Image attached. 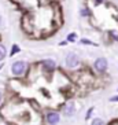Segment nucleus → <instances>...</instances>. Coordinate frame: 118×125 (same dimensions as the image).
<instances>
[{"label": "nucleus", "mask_w": 118, "mask_h": 125, "mask_svg": "<svg viewBox=\"0 0 118 125\" xmlns=\"http://www.w3.org/2000/svg\"><path fill=\"white\" fill-rule=\"evenodd\" d=\"M102 1H103V0H96V3H98V4H100Z\"/></svg>", "instance_id": "nucleus-14"}, {"label": "nucleus", "mask_w": 118, "mask_h": 125, "mask_svg": "<svg viewBox=\"0 0 118 125\" xmlns=\"http://www.w3.org/2000/svg\"><path fill=\"white\" fill-rule=\"evenodd\" d=\"M92 111H93V109H89V110H88V114H87V120H88V118L91 117V114H92Z\"/></svg>", "instance_id": "nucleus-11"}, {"label": "nucleus", "mask_w": 118, "mask_h": 125, "mask_svg": "<svg viewBox=\"0 0 118 125\" xmlns=\"http://www.w3.org/2000/svg\"><path fill=\"white\" fill-rule=\"evenodd\" d=\"M111 100H113V102H118V96H114V98H111Z\"/></svg>", "instance_id": "nucleus-13"}, {"label": "nucleus", "mask_w": 118, "mask_h": 125, "mask_svg": "<svg viewBox=\"0 0 118 125\" xmlns=\"http://www.w3.org/2000/svg\"><path fill=\"white\" fill-rule=\"evenodd\" d=\"M47 121L48 124L51 125H55L59 122V114L58 113H48L47 114Z\"/></svg>", "instance_id": "nucleus-4"}, {"label": "nucleus", "mask_w": 118, "mask_h": 125, "mask_svg": "<svg viewBox=\"0 0 118 125\" xmlns=\"http://www.w3.org/2000/svg\"><path fill=\"white\" fill-rule=\"evenodd\" d=\"M76 40H77V34H76V33L67 34V41H71V43H74Z\"/></svg>", "instance_id": "nucleus-7"}, {"label": "nucleus", "mask_w": 118, "mask_h": 125, "mask_svg": "<svg viewBox=\"0 0 118 125\" xmlns=\"http://www.w3.org/2000/svg\"><path fill=\"white\" fill-rule=\"evenodd\" d=\"M17 52H19V47H18V45H12V50H11V55H15Z\"/></svg>", "instance_id": "nucleus-10"}, {"label": "nucleus", "mask_w": 118, "mask_h": 125, "mask_svg": "<svg viewBox=\"0 0 118 125\" xmlns=\"http://www.w3.org/2000/svg\"><path fill=\"white\" fill-rule=\"evenodd\" d=\"M43 65H44V67L48 69V70H54L55 69V62L51 61V59H45L44 62H43Z\"/></svg>", "instance_id": "nucleus-5"}, {"label": "nucleus", "mask_w": 118, "mask_h": 125, "mask_svg": "<svg viewBox=\"0 0 118 125\" xmlns=\"http://www.w3.org/2000/svg\"><path fill=\"white\" fill-rule=\"evenodd\" d=\"M78 63H80V59L76 54H67L66 56V66L69 69H74V67L78 66Z\"/></svg>", "instance_id": "nucleus-1"}, {"label": "nucleus", "mask_w": 118, "mask_h": 125, "mask_svg": "<svg viewBox=\"0 0 118 125\" xmlns=\"http://www.w3.org/2000/svg\"><path fill=\"white\" fill-rule=\"evenodd\" d=\"M0 100H1V94H0Z\"/></svg>", "instance_id": "nucleus-16"}, {"label": "nucleus", "mask_w": 118, "mask_h": 125, "mask_svg": "<svg viewBox=\"0 0 118 125\" xmlns=\"http://www.w3.org/2000/svg\"><path fill=\"white\" fill-rule=\"evenodd\" d=\"M74 110H76V109H74L73 103H67V106L65 107V114H66V115H73Z\"/></svg>", "instance_id": "nucleus-6"}, {"label": "nucleus", "mask_w": 118, "mask_h": 125, "mask_svg": "<svg viewBox=\"0 0 118 125\" xmlns=\"http://www.w3.org/2000/svg\"><path fill=\"white\" fill-rule=\"evenodd\" d=\"M81 14L84 15V17H87V15H88V11H87V10H82V11H81Z\"/></svg>", "instance_id": "nucleus-12"}, {"label": "nucleus", "mask_w": 118, "mask_h": 125, "mask_svg": "<svg viewBox=\"0 0 118 125\" xmlns=\"http://www.w3.org/2000/svg\"><path fill=\"white\" fill-rule=\"evenodd\" d=\"M4 56H6V48L3 45H0V61H3Z\"/></svg>", "instance_id": "nucleus-8"}, {"label": "nucleus", "mask_w": 118, "mask_h": 125, "mask_svg": "<svg viewBox=\"0 0 118 125\" xmlns=\"http://www.w3.org/2000/svg\"><path fill=\"white\" fill-rule=\"evenodd\" d=\"M95 69L98 72H104L107 69V61L104 58H98L95 61Z\"/></svg>", "instance_id": "nucleus-3"}, {"label": "nucleus", "mask_w": 118, "mask_h": 125, "mask_svg": "<svg viewBox=\"0 0 118 125\" xmlns=\"http://www.w3.org/2000/svg\"><path fill=\"white\" fill-rule=\"evenodd\" d=\"M26 70V63L25 62H15L12 65V74L15 76H22Z\"/></svg>", "instance_id": "nucleus-2"}, {"label": "nucleus", "mask_w": 118, "mask_h": 125, "mask_svg": "<svg viewBox=\"0 0 118 125\" xmlns=\"http://www.w3.org/2000/svg\"><path fill=\"white\" fill-rule=\"evenodd\" d=\"M0 23H1V17H0Z\"/></svg>", "instance_id": "nucleus-15"}, {"label": "nucleus", "mask_w": 118, "mask_h": 125, "mask_svg": "<svg viewBox=\"0 0 118 125\" xmlns=\"http://www.w3.org/2000/svg\"><path fill=\"white\" fill-rule=\"evenodd\" d=\"M91 125H104V122L102 121L100 118H95V120L92 121V124H91Z\"/></svg>", "instance_id": "nucleus-9"}]
</instances>
